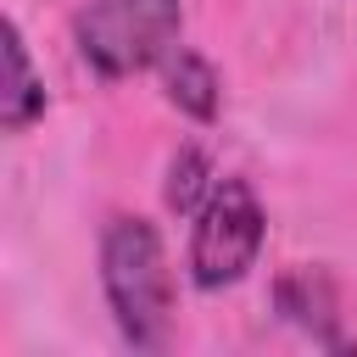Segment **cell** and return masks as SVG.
<instances>
[{
	"instance_id": "1",
	"label": "cell",
	"mask_w": 357,
	"mask_h": 357,
	"mask_svg": "<svg viewBox=\"0 0 357 357\" xmlns=\"http://www.w3.org/2000/svg\"><path fill=\"white\" fill-rule=\"evenodd\" d=\"M100 284L112 301V318L134 351H162L173 329V273L156 223L145 218H112L100 234Z\"/></svg>"
},
{
	"instance_id": "2",
	"label": "cell",
	"mask_w": 357,
	"mask_h": 357,
	"mask_svg": "<svg viewBox=\"0 0 357 357\" xmlns=\"http://www.w3.org/2000/svg\"><path fill=\"white\" fill-rule=\"evenodd\" d=\"M178 39V0H89L78 11V50L100 78H128L162 61Z\"/></svg>"
},
{
	"instance_id": "3",
	"label": "cell",
	"mask_w": 357,
	"mask_h": 357,
	"mask_svg": "<svg viewBox=\"0 0 357 357\" xmlns=\"http://www.w3.org/2000/svg\"><path fill=\"white\" fill-rule=\"evenodd\" d=\"M262 201L245 178H218V190L206 195V206L195 212V234H190V279L201 290H223L234 279H245V268L262 251Z\"/></svg>"
},
{
	"instance_id": "4",
	"label": "cell",
	"mask_w": 357,
	"mask_h": 357,
	"mask_svg": "<svg viewBox=\"0 0 357 357\" xmlns=\"http://www.w3.org/2000/svg\"><path fill=\"white\" fill-rule=\"evenodd\" d=\"M0 39H6L0 123H6V134H22L28 123H39V117H45V78L33 73V61H28V45H22V28H17V22H6V28H0Z\"/></svg>"
},
{
	"instance_id": "5",
	"label": "cell",
	"mask_w": 357,
	"mask_h": 357,
	"mask_svg": "<svg viewBox=\"0 0 357 357\" xmlns=\"http://www.w3.org/2000/svg\"><path fill=\"white\" fill-rule=\"evenodd\" d=\"M167 100L178 112H190L195 123H212L218 117V73H212V61L173 45L167 50Z\"/></svg>"
},
{
	"instance_id": "6",
	"label": "cell",
	"mask_w": 357,
	"mask_h": 357,
	"mask_svg": "<svg viewBox=\"0 0 357 357\" xmlns=\"http://www.w3.org/2000/svg\"><path fill=\"white\" fill-rule=\"evenodd\" d=\"M212 190H218V178H212L206 151L184 145V151L173 156V167H167V206H173L178 218H195V212L206 206V195H212Z\"/></svg>"
}]
</instances>
